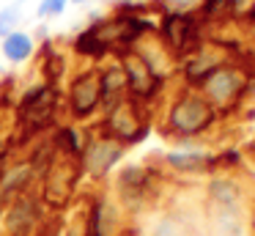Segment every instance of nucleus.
I'll return each mask as SVG.
<instances>
[{"instance_id":"nucleus-19","label":"nucleus","mask_w":255,"mask_h":236,"mask_svg":"<svg viewBox=\"0 0 255 236\" xmlns=\"http://www.w3.org/2000/svg\"><path fill=\"white\" fill-rule=\"evenodd\" d=\"M69 5H72V0H39L36 16H39V19H52V16H61Z\"/></svg>"},{"instance_id":"nucleus-9","label":"nucleus","mask_w":255,"mask_h":236,"mask_svg":"<svg viewBox=\"0 0 255 236\" xmlns=\"http://www.w3.org/2000/svg\"><path fill=\"white\" fill-rule=\"evenodd\" d=\"M244 88V74L236 69H228V66H217L203 82V91H206V102L211 107H220V104H231L233 99L242 93Z\"/></svg>"},{"instance_id":"nucleus-12","label":"nucleus","mask_w":255,"mask_h":236,"mask_svg":"<svg viewBox=\"0 0 255 236\" xmlns=\"http://www.w3.org/2000/svg\"><path fill=\"white\" fill-rule=\"evenodd\" d=\"M99 91H102V110H113L121 102H127V77L121 63H110L99 69Z\"/></svg>"},{"instance_id":"nucleus-18","label":"nucleus","mask_w":255,"mask_h":236,"mask_svg":"<svg viewBox=\"0 0 255 236\" xmlns=\"http://www.w3.org/2000/svg\"><path fill=\"white\" fill-rule=\"evenodd\" d=\"M19 25H22V8H19L17 3L0 8V38L14 33V30H19Z\"/></svg>"},{"instance_id":"nucleus-7","label":"nucleus","mask_w":255,"mask_h":236,"mask_svg":"<svg viewBox=\"0 0 255 236\" xmlns=\"http://www.w3.org/2000/svg\"><path fill=\"white\" fill-rule=\"evenodd\" d=\"M121 69H124V77H127V91L134 99H151L159 91L162 77L145 63L140 52H132V49L121 52Z\"/></svg>"},{"instance_id":"nucleus-1","label":"nucleus","mask_w":255,"mask_h":236,"mask_svg":"<svg viewBox=\"0 0 255 236\" xmlns=\"http://www.w3.org/2000/svg\"><path fill=\"white\" fill-rule=\"evenodd\" d=\"M63 99L58 85L50 82H33L22 91L17 102V126L22 129L25 137H36L47 129L58 126V110H61Z\"/></svg>"},{"instance_id":"nucleus-8","label":"nucleus","mask_w":255,"mask_h":236,"mask_svg":"<svg viewBox=\"0 0 255 236\" xmlns=\"http://www.w3.org/2000/svg\"><path fill=\"white\" fill-rule=\"evenodd\" d=\"M118 234V209L107 195H94L83 220V236H116Z\"/></svg>"},{"instance_id":"nucleus-14","label":"nucleus","mask_w":255,"mask_h":236,"mask_svg":"<svg viewBox=\"0 0 255 236\" xmlns=\"http://www.w3.org/2000/svg\"><path fill=\"white\" fill-rule=\"evenodd\" d=\"M85 140H88V137L83 135V129H80L77 124L55 126V132H52V137H50V143H52V148H55L58 157L72 159V162H80L83 148H85Z\"/></svg>"},{"instance_id":"nucleus-3","label":"nucleus","mask_w":255,"mask_h":236,"mask_svg":"<svg viewBox=\"0 0 255 236\" xmlns=\"http://www.w3.org/2000/svg\"><path fill=\"white\" fill-rule=\"evenodd\" d=\"M127 154V146L118 140H113L110 135H91L85 140L83 157H80V168L83 176H88L91 181H105L113 170L118 168V162Z\"/></svg>"},{"instance_id":"nucleus-20","label":"nucleus","mask_w":255,"mask_h":236,"mask_svg":"<svg viewBox=\"0 0 255 236\" xmlns=\"http://www.w3.org/2000/svg\"><path fill=\"white\" fill-rule=\"evenodd\" d=\"M231 11V0H203V14L206 16H222Z\"/></svg>"},{"instance_id":"nucleus-5","label":"nucleus","mask_w":255,"mask_h":236,"mask_svg":"<svg viewBox=\"0 0 255 236\" xmlns=\"http://www.w3.org/2000/svg\"><path fill=\"white\" fill-rule=\"evenodd\" d=\"M41 220H44L41 198L36 192H22L6 203V209L0 214V228L6 236H30Z\"/></svg>"},{"instance_id":"nucleus-21","label":"nucleus","mask_w":255,"mask_h":236,"mask_svg":"<svg viewBox=\"0 0 255 236\" xmlns=\"http://www.w3.org/2000/svg\"><path fill=\"white\" fill-rule=\"evenodd\" d=\"M88 3H94V0H72V5H88Z\"/></svg>"},{"instance_id":"nucleus-11","label":"nucleus","mask_w":255,"mask_h":236,"mask_svg":"<svg viewBox=\"0 0 255 236\" xmlns=\"http://www.w3.org/2000/svg\"><path fill=\"white\" fill-rule=\"evenodd\" d=\"M36 179V168L28 162H17L11 168H3L0 170V203L6 206L8 201H14L17 195L28 192V187L33 184Z\"/></svg>"},{"instance_id":"nucleus-10","label":"nucleus","mask_w":255,"mask_h":236,"mask_svg":"<svg viewBox=\"0 0 255 236\" xmlns=\"http://www.w3.org/2000/svg\"><path fill=\"white\" fill-rule=\"evenodd\" d=\"M159 33H162V38H165V44L170 49L187 52L195 44L198 27H195V19L189 14H184V11H170V14H165V19H162Z\"/></svg>"},{"instance_id":"nucleus-22","label":"nucleus","mask_w":255,"mask_h":236,"mask_svg":"<svg viewBox=\"0 0 255 236\" xmlns=\"http://www.w3.org/2000/svg\"><path fill=\"white\" fill-rule=\"evenodd\" d=\"M25 3H28V0H17V5H19V8H22V5H25Z\"/></svg>"},{"instance_id":"nucleus-13","label":"nucleus","mask_w":255,"mask_h":236,"mask_svg":"<svg viewBox=\"0 0 255 236\" xmlns=\"http://www.w3.org/2000/svg\"><path fill=\"white\" fill-rule=\"evenodd\" d=\"M33 52H36V36L28 30H22V27L0 38V58L11 66L28 63V60L33 58Z\"/></svg>"},{"instance_id":"nucleus-4","label":"nucleus","mask_w":255,"mask_h":236,"mask_svg":"<svg viewBox=\"0 0 255 236\" xmlns=\"http://www.w3.org/2000/svg\"><path fill=\"white\" fill-rule=\"evenodd\" d=\"M217 113L203 96L198 93H184L176 102L170 104V113H167V126H170L176 135L189 137V135H200L203 129H209L214 124Z\"/></svg>"},{"instance_id":"nucleus-16","label":"nucleus","mask_w":255,"mask_h":236,"mask_svg":"<svg viewBox=\"0 0 255 236\" xmlns=\"http://www.w3.org/2000/svg\"><path fill=\"white\" fill-rule=\"evenodd\" d=\"M165 162L178 173H200V170L209 168L211 159L203 151H170L165 157Z\"/></svg>"},{"instance_id":"nucleus-23","label":"nucleus","mask_w":255,"mask_h":236,"mask_svg":"<svg viewBox=\"0 0 255 236\" xmlns=\"http://www.w3.org/2000/svg\"><path fill=\"white\" fill-rule=\"evenodd\" d=\"M0 85H3V66H0Z\"/></svg>"},{"instance_id":"nucleus-6","label":"nucleus","mask_w":255,"mask_h":236,"mask_svg":"<svg viewBox=\"0 0 255 236\" xmlns=\"http://www.w3.org/2000/svg\"><path fill=\"white\" fill-rule=\"evenodd\" d=\"M102 135H110L113 140L124 143V146H134L148 135V124L140 118V110L132 102H121L118 107L107 110L105 121H102Z\"/></svg>"},{"instance_id":"nucleus-17","label":"nucleus","mask_w":255,"mask_h":236,"mask_svg":"<svg viewBox=\"0 0 255 236\" xmlns=\"http://www.w3.org/2000/svg\"><path fill=\"white\" fill-rule=\"evenodd\" d=\"M66 69H69L66 58H63L61 52H52V55H50V49H47V58H44V63H41V74H44V82H50V85H58V82L63 80V74H66Z\"/></svg>"},{"instance_id":"nucleus-15","label":"nucleus","mask_w":255,"mask_h":236,"mask_svg":"<svg viewBox=\"0 0 255 236\" xmlns=\"http://www.w3.org/2000/svg\"><path fill=\"white\" fill-rule=\"evenodd\" d=\"M72 49H74V55H80V58H88V60H102L105 55H110V47L102 41V36L96 33L94 25L83 27V30L74 36Z\"/></svg>"},{"instance_id":"nucleus-2","label":"nucleus","mask_w":255,"mask_h":236,"mask_svg":"<svg viewBox=\"0 0 255 236\" xmlns=\"http://www.w3.org/2000/svg\"><path fill=\"white\" fill-rule=\"evenodd\" d=\"M63 107H66V115L74 124H85L102 110L99 69L96 66H88V69H80L72 74L66 96H63Z\"/></svg>"}]
</instances>
